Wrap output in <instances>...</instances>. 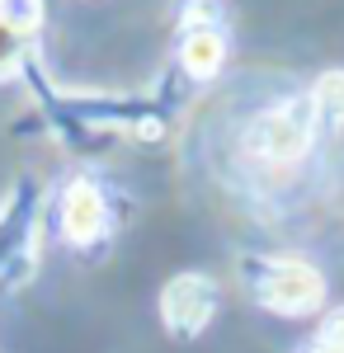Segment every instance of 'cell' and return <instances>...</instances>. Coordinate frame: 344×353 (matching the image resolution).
Here are the masks:
<instances>
[{"instance_id":"3957f363","label":"cell","mask_w":344,"mask_h":353,"mask_svg":"<svg viewBox=\"0 0 344 353\" xmlns=\"http://www.w3.org/2000/svg\"><path fill=\"white\" fill-rule=\"evenodd\" d=\"M217 311V283L208 273H175L160 288V321L175 339H193L203 334Z\"/></svg>"},{"instance_id":"9c48e42d","label":"cell","mask_w":344,"mask_h":353,"mask_svg":"<svg viewBox=\"0 0 344 353\" xmlns=\"http://www.w3.org/2000/svg\"><path fill=\"white\" fill-rule=\"evenodd\" d=\"M19 57H24V38L0 19V76H10V71L19 66Z\"/></svg>"},{"instance_id":"52a82bcc","label":"cell","mask_w":344,"mask_h":353,"mask_svg":"<svg viewBox=\"0 0 344 353\" xmlns=\"http://www.w3.org/2000/svg\"><path fill=\"white\" fill-rule=\"evenodd\" d=\"M0 19L19 38H28L33 28H43V0H0Z\"/></svg>"},{"instance_id":"8992f818","label":"cell","mask_w":344,"mask_h":353,"mask_svg":"<svg viewBox=\"0 0 344 353\" xmlns=\"http://www.w3.org/2000/svg\"><path fill=\"white\" fill-rule=\"evenodd\" d=\"M312 109L316 118H330V123H344V71H325L312 90Z\"/></svg>"},{"instance_id":"277c9868","label":"cell","mask_w":344,"mask_h":353,"mask_svg":"<svg viewBox=\"0 0 344 353\" xmlns=\"http://www.w3.org/2000/svg\"><path fill=\"white\" fill-rule=\"evenodd\" d=\"M61 231L71 245H95L108 236V203L90 179H76L61 193Z\"/></svg>"},{"instance_id":"ba28073f","label":"cell","mask_w":344,"mask_h":353,"mask_svg":"<svg viewBox=\"0 0 344 353\" xmlns=\"http://www.w3.org/2000/svg\"><path fill=\"white\" fill-rule=\"evenodd\" d=\"M307 353H344V306H335L321 321V330H316V339H312Z\"/></svg>"},{"instance_id":"7a4b0ae2","label":"cell","mask_w":344,"mask_h":353,"mask_svg":"<svg viewBox=\"0 0 344 353\" xmlns=\"http://www.w3.org/2000/svg\"><path fill=\"white\" fill-rule=\"evenodd\" d=\"M316 137V109H312V94H292L283 104L265 109L260 118H250V128L240 137V151L255 165H297L307 156Z\"/></svg>"},{"instance_id":"6da1fadb","label":"cell","mask_w":344,"mask_h":353,"mask_svg":"<svg viewBox=\"0 0 344 353\" xmlns=\"http://www.w3.org/2000/svg\"><path fill=\"white\" fill-rule=\"evenodd\" d=\"M245 288L274 316H312L325 301V273L312 259L297 254H269V259H245Z\"/></svg>"},{"instance_id":"5b68a950","label":"cell","mask_w":344,"mask_h":353,"mask_svg":"<svg viewBox=\"0 0 344 353\" xmlns=\"http://www.w3.org/2000/svg\"><path fill=\"white\" fill-rule=\"evenodd\" d=\"M227 61V38L212 19H193L180 38V66H184L193 81H212Z\"/></svg>"}]
</instances>
